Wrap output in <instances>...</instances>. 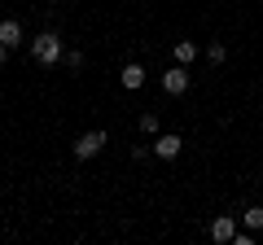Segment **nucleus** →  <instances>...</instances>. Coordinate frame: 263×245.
<instances>
[{
	"label": "nucleus",
	"mask_w": 263,
	"mask_h": 245,
	"mask_svg": "<svg viewBox=\"0 0 263 245\" xmlns=\"http://www.w3.org/2000/svg\"><path fill=\"white\" fill-rule=\"evenodd\" d=\"M5 62H9V48H5V44H0V66H5Z\"/></svg>",
	"instance_id": "13"
},
{
	"label": "nucleus",
	"mask_w": 263,
	"mask_h": 245,
	"mask_svg": "<svg viewBox=\"0 0 263 245\" xmlns=\"http://www.w3.org/2000/svg\"><path fill=\"white\" fill-rule=\"evenodd\" d=\"M141 132L145 136H158V114H141Z\"/></svg>",
	"instance_id": "11"
},
{
	"label": "nucleus",
	"mask_w": 263,
	"mask_h": 245,
	"mask_svg": "<svg viewBox=\"0 0 263 245\" xmlns=\"http://www.w3.org/2000/svg\"><path fill=\"white\" fill-rule=\"evenodd\" d=\"M206 57H211V66H224L228 48H224V44H219V39H215V44H206Z\"/></svg>",
	"instance_id": "10"
},
{
	"label": "nucleus",
	"mask_w": 263,
	"mask_h": 245,
	"mask_svg": "<svg viewBox=\"0 0 263 245\" xmlns=\"http://www.w3.org/2000/svg\"><path fill=\"white\" fill-rule=\"evenodd\" d=\"M119 84L127 88V92H141V88H145V66H141V62H127L123 75H119Z\"/></svg>",
	"instance_id": "5"
},
{
	"label": "nucleus",
	"mask_w": 263,
	"mask_h": 245,
	"mask_svg": "<svg viewBox=\"0 0 263 245\" xmlns=\"http://www.w3.org/2000/svg\"><path fill=\"white\" fill-rule=\"evenodd\" d=\"M233 236H237V219L233 215H219L215 223H211V241L224 245V241H233Z\"/></svg>",
	"instance_id": "6"
},
{
	"label": "nucleus",
	"mask_w": 263,
	"mask_h": 245,
	"mask_svg": "<svg viewBox=\"0 0 263 245\" xmlns=\"http://www.w3.org/2000/svg\"><path fill=\"white\" fill-rule=\"evenodd\" d=\"M154 153H158L162 162H171V158H180V149H184V140H180L176 132H167V136H154V145H149Z\"/></svg>",
	"instance_id": "3"
},
{
	"label": "nucleus",
	"mask_w": 263,
	"mask_h": 245,
	"mask_svg": "<svg viewBox=\"0 0 263 245\" xmlns=\"http://www.w3.org/2000/svg\"><path fill=\"white\" fill-rule=\"evenodd\" d=\"M66 66L79 70V66H84V53H79V48H70V53H66Z\"/></svg>",
	"instance_id": "12"
},
{
	"label": "nucleus",
	"mask_w": 263,
	"mask_h": 245,
	"mask_svg": "<svg viewBox=\"0 0 263 245\" xmlns=\"http://www.w3.org/2000/svg\"><path fill=\"white\" fill-rule=\"evenodd\" d=\"M31 57H35L40 66H57V62H62V35H57V31H40V35L31 39Z\"/></svg>",
	"instance_id": "1"
},
{
	"label": "nucleus",
	"mask_w": 263,
	"mask_h": 245,
	"mask_svg": "<svg viewBox=\"0 0 263 245\" xmlns=\"http://www.w3.org/2000/svg\"><path fill=\"white\" fill-rule=\"evenodd\" d=\"M162 92H167V96L189 92V70H184V66H171L167 75H162Z\"/></svg>",
	"instance_id": "4"
},
{
	"label": "nucleus",
	"mask_w": 263,
	"mask_h": 245,
	"mask_svg": "<svg viewBox=\"0 0 263 245\" xmlns=\"http://www.w3.org/2000/svg\"><path fill=\"white\" fill-rule=\"evenodd\" d=\"M241 223L250 228V232H263V206H250V210L241 215Z\"/></svg>",
	"instance_id": "9"
},
{
	"label": "nucleus",
	"mask_w": 263,
	"mask_h": 245,
	"mask_svg": "<svg viewBox=\"0 0 263 245\" xmlns=\"http://www.w3.org/2000/svg\"><path fill=\"white\" fill-rule=\"evenodd\" d=\"M0 44H5V48H18V44H22V27H18L13 18L0 22Z\"/></svg>",
	"instance_id": "7"
},
{
	"label": "nucleus",
	"mask_w": 263,
	"mask_h": 245,
	"mask_svg": "<svg viewBox=\"0 0 263 245\" xmlns=\"http://www.w3.org/2000/svg\"><path fill=\"white\" fill-rule=\"evenodd\" d=\"M193 57H197V44H193V39H176V62H180V66H189Z\"/></svg>",
	"instance_id": "8"
},
{
	"label": "nucleus",
	"mask_w": 263,
	"mask_h": 245,
	"mask_svg": "<svg viewBox=\"0 0 263 245\" xmlns=\"http://www.w3.org/2000/svg\"><path fill=\"white\" fill-rule=\"evenodd\" d=\"M101 149H105V132H101V127H97V132H84V136H79L75 145H70V153H75L79 162L97 158V153H101Z\"/></svg>",
	"instance_id": "2"
}]
</instances>
